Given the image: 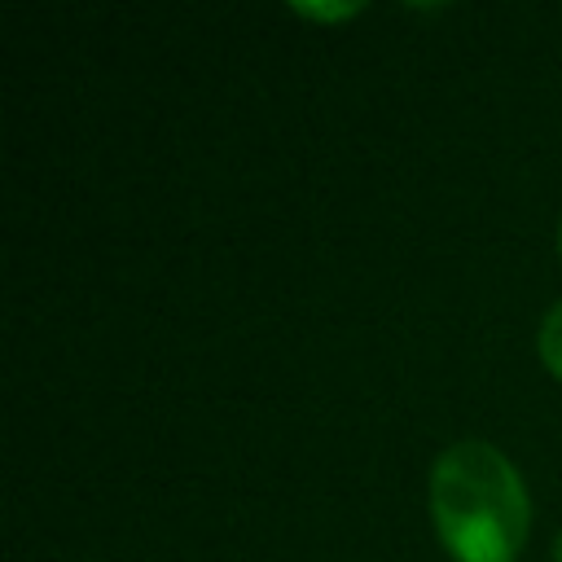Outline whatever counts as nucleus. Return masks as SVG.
<instances>
[{
    "label": "nucleus",
    "mask_w": 562,
    "mask_h": 562,
    "mask_svg": "<svg viewBox=\"0 0 562 562\" xmlns=\"http://www.w3.org/2000/svg\"><path fill=\"white\" fill-rule=\"evenodd\" d=\"M430 514L457 562H514L531 527V501L518 470L501 448L479 439L435 457Z\"/></svg>",
    "instance_id": "obj_1"
},
{
    "label": "nucleus",
    "mask_w": 562,
    "mask_h": 562,
    "mask_svg": "<svg viewBox=\"0 0 562 562\" xmlns=\"http://www.w3.org/2000/svg\"><path fill=\"white\" fill-rule=\"evenodd\" d=\"M540 360L553 378H562V303H553L540 321Z\"/></svg>",
    "instance_id": "obj_2"
},
{
    "label": "nucleus",
    "mask_w": 562,
    "mask_h": 562,
    "mask_svg": "<svg viewBox=\"0 0 562 562\" xmlns=\"http://www.w3.org/2000/svg\"><path fill=\"white\" fill-rule=\"evenodd\" d=\"M299 13L303 18H351V13H360V4H299Z\"/></svg>",
    "instance_id": "obj_3"
},
{
    "label": "nucleus",
    "mask_w": 562,
    "mask_h": 562,
    "mask_svg": "<svg viewBox=\"0 0 562 562\" xmlns=\"http://www.w3.org/2000/svg\"><path fill=\"white\" fill-rule=\"evenodd\" d=\"M553 562H562V531H558V540H553Z\"/></svg>",
    "instance_id": "obj_4"
},
{
    "label": "nucleus",
    "mask_w": 562,
    "mask_h": 562,
    "mask_svg": "<svg viewBox=\"0 0 562 562\" xmlns=\"http://www.w3.org/2000/svg\"><path fill=\"white\" fill-rule=\"evenodd\" d=\"M558 250H562V224H558Z\"/></svg>",
    "instance_id": "obj_5"
}]
</instances>
